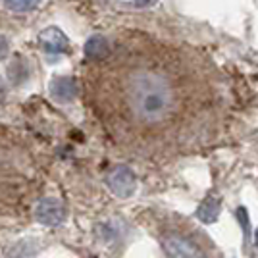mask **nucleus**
I'll use <instances>...</instances> for the list:
<instances>
[{"label": "nucleus", "mask_w": 258, "mask_h": 258, "mask_svg": "<svg viewBox=\"0 0 258 258\" xmlns=\"http://www.w3.org/2000/svg\"><path fill=\"white\" fill-rule=\"evenodd\" d=\"M121 106L141 125H160L179 106V81L175 72L156 62L135 60L114 76Z\"/></svg>", "instance_id": "f257e3e1"}, {"label": "nucleus", "mask_w": 258, "mask_h": 258, "mask_svg": "<svg viewBox=\"0 0 258 258\" xmlns=\"http://www.w3.org/2000/svg\"><path fill=\"white\" fill-rule=\"evenodd\" d=\"M106 185L112 193L119 199H129L131 195L137 191V177L135 172L129 166H114L106 175Z\"/></svg>", "instance_id": "f03ea898"}, {"label": "nucleus", "mask_w": 258, "mask_h": 258, "mask_svg": "<svg viewBox=\"0 0 258 258\" xmlns=\"http://www.w3.org/2000/svg\"><path fill=\"white\" fill-rule=\"evenodd\" d=\"M35 218L43 226H60L66 220V206L54 197H44L35 205Z\"/></svg>", "instance_id": "7ed1b4c3"}, {"label": "nucleus", "mask_w": 258, "mask_h": 258, "mask_svg": "<svg viewBox=\"0 0 258 258\" xmlns=\"http://www.w3.org/2000/svg\"><path fill=\"white\" fill-rule=\"evenodd\" d=\"M162 247L170 258H205L201 248L197 247L193 241L177 235V233H168L162 237Z\"/></svg>", "instance_id": "20e7f679"}, {"label": "nucleus", "mask_w": 258, "mask_h": 258, "mask_svg": "<svg viewBox=\"0 0 258 258\" xmlns=\"http://www.w3.org/2000/svg\"><path fill=\"white\" fill-rule=\"evenodd\" d=\"M39 46L46 54H68L70 52V41L66 33L58 27H46L39 35Z\"/></svg>", "instance_id": "39448f33"}, {"label": "nucleus", "mask_w": 258, "mask_h": 258, "mask_svg": "<svg viewBox=\"0 0 258 258\" xmlns=\"http://www.w3.org/2000/svg\"><path fill=\"white\" fill-rule=\"evenodd\" d=\"M79 95V87L74 77H54L50 81V97L56 102H72Z\"/></svg>", "instance_id": "423d86ee"}, {"label": "nucleus", "mask_w": 258, "mask_h": 258, "mask_svg": "<svg viewBox=\"0 0 258 258\" xmlns=\"http://www.w3.org/2000/svg\"><path fill=\"white\" fill-rule=\"evenodd\" d=\"M110 54V41L102 35H93L85 43V56L89 60H102Z\"/></svg>", "instance_id": "0eeeda50"}, {"label": "nucleus", "mask_w": 258, "mask_h": 258, "mask_svg": "<svg viewBox=\"0 0 258 258\" xmlns=\"http://www.w3.org/2000/svg\"><path fill=\"white\" fill-rule=\"evenodd\" d=\"M220 210H222L220 201L214 199V197H208V199H205V201L199 205V208H197V218H199L203 224H212V222L218 220Z\"/></svg>", "instance_id": "6e6552de"}, {"label": "nucleus", "mask_w": 258, "mask_h": 258, "mask_svg": "<svg viewBox=\"0 0 258 258\" xmlns=\"http://www.w3.org/2000/svg\"><path fill=\"white\" fill-rule=\"evenodd\" d=\"M41 0H4L6 8H10L14 12H27L33 10L35 6H39Z\"/></svg>", "instance_id": "1a4fd4ad"}, {"label": "nucleus", "mask_w": 258, "mask_h": 258, "mask_svg": "<svg viewBox=\"0 0 258 258\" xmlns=\"http://www.w3.org/2000/svg\"><path fill=\"white\" fill-rule=\"evenodd\" d=\"M237 220H239V224H241L243 231H245V237H248V233H250V222H248L247 208H243V206L237 208Z\"/></svg>", "instance_id": "9d476101"}, {"label": "nucleus", "mask_w": 258, "mask_h": 258, "mask_svg": "<svg viewBox=\"0 0 258 258\" xmlns=\"http://www.w3.org/2000/svg\"><path fill=\"white\" fill-rule=\"evenodd\" d=\"M8 50H10V44H8V41H6V39L0 35V62H2V60L8 56Z\"/></svg>", "instance_id": "9b49d317"}, {"label": "nucleus", "mask_w": 258, "mask_h": 258, "mask_svg": "<svg viewBox=\"0 0 258 258\" xmlns=\"http://www.w3.org/2000/svg\"><path fill=\"white\" fill-rule=\"evenodd\" d=\"M156 0H135V4L141 6V8H145V6H152Z\"/></svg>", "instance_id": "f8f14e48"}, {"label": "nucleus", "mask_w": 258, "mask_h": 258, "mask_svg": "<svg viewBox=\"0 0 258 258\" xmlns=\"http://www.w3.org/2000/svg\"><path fill=\"white\" fill-rule=\"evenodd\" d=\"M4 98V87H2V83H0V100Z\"/></svg>", "instance_id": "ddd939ff"}, {"label": "nucleus", "mask_w": 258, "mask_h": 258, "mask_svg": "<svg viewBox=\"0 0 258 258\" xmlns=\"http://www.w3.org/2000/svg\"><path fill=\"white\" fill-rule=\"evenodd\" d=\"M254 245L258 247V227H256V231H254Z\"/></svg>", "instance_id": "4468645a"}]
</instances>
